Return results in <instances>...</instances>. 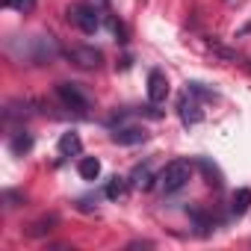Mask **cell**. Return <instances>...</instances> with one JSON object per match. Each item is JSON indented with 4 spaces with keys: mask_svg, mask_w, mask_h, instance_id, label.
<instances>
[{
    "mask_svg": "<svg viewBox=\"0 0 251 251\" xmlns=\"http://www.w3.org/2000/svg\"><path fill=\"white\" fill-rule=\"evenodd\" d=\"M80 151H83L80 136H77V133H62V139H59V154H62V157H77Z\"/></svg>",
    "mask_w": 251,
    "mask_h": 251,
    "instance_id": "obj_12",
    "label": "cell"
},
{
    "mask_svg": "<svg viewBox=\"0 0 251 251\" xmlns=\"http://www.w3.org/2000/svg\"><path fill=\"white\" fill-rule=\"evenodd\" d=\"M56 98H59V103L68 109V112H74V115H86L89 112V98L83 95V89L77 86V83H56Z\"/></svg>",
    "mask_w": 251,
    "mask_h": 251,
    "instance_id": "obj_3",
    "label": "cell"
},
{
    "mask_svg": "<svg viewBox=\"0 0 251 251\" xmlns=\"http://www.w3.org/2000/svg\"><path fill=\"white\" fill-rule=\"evenodd\" d=\"M103 195H106L109 201L124 198V195H127V180H124V177H109V183L103 186Z\"/></svg>",
    "mask_w": 251,
    "mask_h": 251,
    "instance_id": "obj_15",
    "label": "cell"
},
{
    "mask_svg": "<svg viewBox=\"0 0 251 251\" xmlns=\"http://www.w3.org/2000/svg\"><path fill=\"white\" fill-rule=\"evenodd\" d=\"M56 225H59L56 216H45V219H39V222H33V225L27 227V236H45V233H50Z\"/></svg>",
    "mask_w": 251,
    "mask_h": 251,
    "instance_id": "obj_14",
    "label": "cell"
},
{
    "mask_svg": "<svg viewBox=\"0 0 251 251\" xmlns=\"http://www.w3.org/2000/svg\"><path fill=\"white\" fill-rule=\"evenodd\" d=\"M3 6L12 9V12H18V15H30L36 9V0H3Z\"/></svg>",
    "mask_w": 251,
    "mask_h": 251,
    "instance_id": "obj_16",
    "label": "cell"
},
{
    "mask_svg": "<svg viewBox=\"0 0 251 251\" xmlns=\"http://www.w3.org/2000/svg\"><path fill=\"white\" fill-rule=\"evenodd\" d=\"M65 56H68L74 65H80V68H98V65L103 62V53H100L98 48H83V45L68 48V50H65Z\"/></svg>",
    "mask_w": 251,
    "mask_h": 251,
    "instance_id": "obj_5",
    "label": "cell"
},
{
    "mask_svg": "<svg viewBox=\"0 0 251 251\" xmlns=\"http://www.w3.org/2000/svg\"><path fill=\"white\" fill-rule=\"evenodd\" d=\"M177 115L183 118V124H198L201 118H204V112H201V103H198V95H192L189 89L180 95V100H177Z\"/></svg>",
    "mask_w": 251,
    "mask_h": 251,
    "instance_id": "obj_6",
    "label": "cell"
},
{
    "mask_svg": "<svg viewBox=\"0 0 251 251\" xmlns=\"http://www.w3.org/2000/svg\"><path fill=\"white\" fill-rule=\"evenodd\" d=\"M3 201H6V207H18V204H24V198L15 195V192H3Z\"/></svg>",
    "mask_w": 251,
    "mask_h": 251,
    "instance_id": "obj_18",
    "label": "cell"
},
{
    "mask_svg": "<svg viewBox=\"0 0 251 251\" xmlns=\"http://www.w3.org/2000/svg\"><path fill=\"white\" fill-rule=\"evenodd\" d=\"M148 139L145 127H115L112 130V142L115 145H142Z\"/></svg>",
    "mask_w": 251,
    "mask_h": 251,
    "instance_id": "obj_8",
    "label": "cell"
},
{
    "mask_svg": "<svg viewBox=\"0 0 251 251\" xmlns=\"http://www.w3.org/2000/svg\"><path fill=\"white\" fill-rule=\"evenodd\" d=\"M65 18H68L71 27H77V30L86 33V36H92V33L100 30V12H98V6H92V3H74V6H68V9H65Z\"/></svg>",
    "mask_w": 251,
    "mask_h": 251,
    "instance_id": "obj_2",
    "label": "cell"
},
{
    "mask_svg": "<svg viewBox=\"0 0 251 251\" xmlns=\"http://www.w3.org/2000/svg\"><path fill=\"white\" fill-rule=\"evenodd\" d=\"M89 3H92V6H98V9H103V6H106V0H89Z\"/></svg>",
    "mask_w": 251,
    "mask_h": 251,
    "instance_id": "obj_20",
    "label": "cell"
},
{
    "mask_svg": "<svg viewBox=\"0 0 251 251\" xmlns=\"http://www.w3.org/2000/svg\"><path fill=\"white\" fill-rule=\"evenodd\" d=\"M30 148H33V136H30L27 130H18V133H12V139H9V151H12L15 157H24Z\"/></svg>",
    "mask_w": 251,
    "mask_h": 251,
    "instance_id": "obj_10",
    "label": "cell"
},
{
    "mask_svg": "<svg viewBox=\"0 0 251 251\" xmlns=\"http://www.w3.org/2000/svg\"><path fill=\"white\" fill-rule=\"evenodd\" d=\"M77 172H80L83 180H98L100 177V160L98 157H83L77 163Z\"/></svg>",
    "mask_w": 251,
    "mask_h": 251,
    "instance_id": "obj_11",
    "label": "cell"
},
{
    "mask_svg": "<svg viewBox=\"0 0 251 251\" xmlns=\"http://www.w3.org/2000/svg\"><path fill=\"white\" fill-rule=\"evenodd\" d=\"M56 53H59V48H56L53 36H33V39H30V53H27L30 62L45 65V62H50Z\"/></svg>",
    "mask_w": 251,
    "mask_h": 251,
    "instance_id": "obj_4",
    "label": "cell"
},
{
    "mask_svg": "<svg viewBox=\"0 0 251 251\" xmlns=\"http://www.w3.org/2000/svg\"><path fill=\"white\" fill-rule=\"evenodd\" d=\"M169 77L163 74V71H151L148 74V100L154 103V106H160V103H166V98H169Z\"/></svg>",
    "mask_w": 251,
    "mask_h": 251,
    "instance_id": "obj_7",
    "label": "cell"
},
{
    "mask_svg": "<svg viewBox=\"0 0 251 251\" xmlns=\"http://www.w3.org/2000/svg\"><path fill=\"white\" fill-rule=\"evenodd\" d=\"M189 177H192V163H189V160H172V163L157 175V189H160L163 195H175V192H180V189L189 183Z\"/></svg>",
    "mask_w": 251,
    "mask_h": 251,
    "instance_id": "obj_1",
    "label": "cell"
},
{
    "mask_svg": "<svg viewBox=\"0 0 251 251\" xmlns=\"http://www.w3.org/2000/svg\"><path fill=\"white\" fill-rule=\"evenodd\" d=\"M198 166H201V172H204V177H207L210 186H222V175H219L216 166H210V160H198Z\"/></svg>",
    "mask_w": 251,
    "mask_h": 251,
    "instance_id": "obj_17",
    "label": "cell"
},
{
    "mask_svg": "<svg viewBox=\"0 0 251 251\" xmlns=\"http://www.w3.org/2000/svg\"><path fill=\"white\" fill-rule=\"evenodd\" d=\"M248 207H251V189H236V192H233L230 213L239 219V216H245V213H248Z\"/></svg>",
    "mask_w": 251,
    "mask_h": 251,
    "instance_id": "obj_13",
    "label": "cell"
},
{
    "mask_svg": "<svg viewBox=\"0 0 251 251\" xmlns=\"http://www.w3.org/2000/svg\"><path fill=\"white\" fill-rule=\"evenodd\" d=\"M154 180H157V177L151 175L148 166H136V169L130 172V186H133V189H142V192H145V189L154 186Z\"/></svg>",
    "mask_w": 251,
    "mask_h": 251,
    "instance_id": "obj_9",
    "label": "cell"
},
{
    "mask_svg": "<svg viewBox=\"0 0 251 251\" xmlns=\"http://www.w3.org/2000/svg\"><path fill=\"white\" fill-rule=\"evenodd\" d=\"M77 207H80V210H95L98 204H92V198H83V201H77Z\"/></svg>",
    "mask_w": 251,
    "mask_h": 251,
    "instance_id": "obj_19",
    "label": "cell"
}]
</instances>
